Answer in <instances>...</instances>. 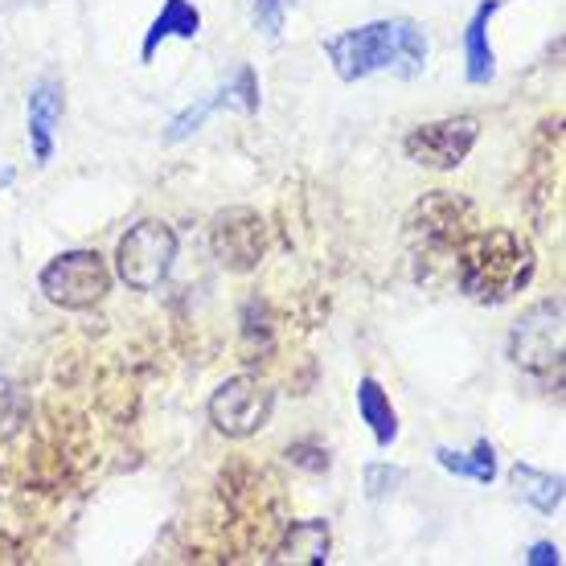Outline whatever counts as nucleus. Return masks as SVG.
<instances>
[{
	"mask_svg": "<svg viewBox=\"0 0 566 566\" xmlns=\"http://www.w3.org/2000/svg\"><path fill=\"white\" fill-rule=\"evenodd\" d=\"M476 136H481V119H476V115L431 119V124H419V128L407 132L402 153L411 156L415 165H423V169L452 172L468 160V153H472Z\"/></svg>",
	"mask_w": 566,
	"mask_h": 566,
	"instance_id": "nucleus-7",
	"label": "nucleus"
},
{
	"mask_svg": "<svg viewBox=\"0 0 566 566\" xmlns=\"http://www.w3.org/2000/svg\"><path fill=\"white\" fill-rule=\"evenodd\" d=\"M361 484H366L369 501H382V496L398 493V489L407 484V468L390 464V460H374V464H366V472H361Z\"/></svg>",
	"mask_w": 566,
	"mask_h": 566,
	"instance_id": "nucleus-18",
	"label": "nucleus"
},
{
	"mask_svg": "<svg viewBox=\"0 0 566 566\" xmlns=\"http://www.w3.org/2000/svg\"><path fill=\"white\" fill-rule=\"evenodd\" d=\"M21 423H25V395L9 378H0V443L17 436Z\"/></svg>",
	"mask_w": 566,
	"mask_h": 566,
	"instance_id": "nucleus-19",
	"label": "nucleus"
},
{
	"mask_svg": "<svg viewBox=\"0 0 566 566\" xmlns=\"http://www.w3.org/2000/svg\"><path fill=\"white\" fill-rule=\"evenodd\" d=\"M210 247L222 268L234 271V275H247L268 255V227H263V218L255 210L239 206V210H227L213 218Z\"/></svg>",
	"mask_w": 566,
	"mask_h": 566,
	"instance_id": "nucleus-8",
	"label": "nucleus"
},
{
	"mask_svg": "<svg viewBox=\"0 0 566 566\" xmlns=\"http://www.w3.org/2000/svg\"><path fill=\"white\" fill-rule=\"evenodd\" d=\"M436 464L443 468V472H452V476H464V481H476V484L496 481V448L489 443V439H476V448H472L468 455L448 448V443H439Z\"/></svg>",
	"mask_w": 566,
	"mask_h": 566,
	"instance_id": "nucleus-15",
	"label": "nucleus"
},
{
	"mask_svg": "<svg viewBox=\"0 0 566 566\" xmlns=\"http://www.w3.org/2000/svg\"><path fill=\"white\" fill-rule=\"evenodd\" d=\"M510 484L517 489V496H522L525 505H534L538 513H558L563 510V489L566 481L558 476V472H542V468L534 464H517L510 468Z\"/></svg>",
	"mask_w": 566,
	"mask_h": 566,
	"instance_id": "nucleus-14",
	"label": "nucleus"
},
{
	"mask_svg": "<svg viewBox=\"0 0 566 566\" xmlns=\"http://www.w3.org/2000/svg\"><path fill=\"white\" fill-rule=\"evenodd\" d=\"M566 328H563V300H542L525 312L510 333V357L534 378H563Z\"/></svg>",
	"mask_w": 566,
	"mask_h": 566,
	"instance_id": "nucleus-5",
	"label": "nucleus"
},
{
	"mask_svg": "<svg viewBox=\"0 0 566 566\" xmlns=\"http://www.w3.org/2000/svg\"><path fill=\"white\" fill-rule=\"evenodd\" d=\"M13 181H17V169H9V165H4V169H0V193H4Z\"/></svg>",
	"mask_w": 566,
	"mask_h": 566,
	"instance_id": "nucleus-22",
	"label": "nucleus"
},
{
	"mask_svg": "<svg viewBox=\"0 0 566 566\" xmlns=\"http://www.w3.org/2000/svg\"><path fill=\"white\" fill-rule=\"evenodd\" d=\"M271 407H275L271 386L251 378V374H239V378H227V382L213 390L210 402H206V415H210L218 436L247 439L268 427Z\"/></svg>",
	"mask_w": 566,
	"mask_h": 566,
	"instance_id": "nucleus-6",
	"label": "nucleus"
},
{
	"mask_svg": "<svg viewBox=\"0 0 566 566\" xmlns=\"http://www.w3.org/2000/svg\"><path fill=\"white\" fill-rule=\"evenodd\" d=\"M427 33L411 17H382L325 38V57L340 83H366L374 74L419 78L427 71Z\"/></svg>",
	"mask_w": 566,
	"mask_h": 566,
	"instance_id": "nucleus-1",
	"label": "nucleus"
},
{
	"mask_svg": "<svg viewBox=\"0 0 566 566\" xmlns=\"http://www.w3.org/2000/svg\"><path fill=\"white\" fill-rule=\"evenodd\" d=\"M62 112H66V91L57 78H38L29 83L25 91V136H29V153H33V165L45 169L54 160V136L57 124H62Z\"/></svg>",
	"mask_w": 566,
	"mask_h": 566,
	"instance_id": "nucleus-9",
	"label": "nucleus"
},
{
	"mask_svg": "<svg viewBox=\"0 0 566 566\" xmlns=\"http://www.w3.org/2000/svg\"><path fill=\"white\" fill-rule=\"evenodd\" d=\"M357 419L369 427V436H374L378 448H390V443L398 439L395 402H390V395L382 390V382H378V378H369V374L357 382Z\"/></svg>",
	"mask_w": 566,
	"mask_h": 566,
	"instance_id": "nucleus-13",
	"label": "nucleus"
},
{
	"mask_svg": "<svg viewBox=\"0 0 566 566\" xmlns=\"http://www.w3.org/2000/svg\"><path fill=\"white\" fill-rule=\"evenodd\" d=\"M38 287H42V296L54 308L86 312L103 304V296L112 292V268H107V259L99 251H86V247L62 251L38 271Z\"/></svg>",
	"mask_w": 566,
	"mask_h": 566,
	"instance_id": "nucleus-3",
	"label": "nucleus"
},
{
	"mask_svg": "<svg viewBox=\"0 0 566 566\" xmlns=\"http://www.w3.org/2000/svg\"><path fill=\"white\" fill-rule=\"evenodd\" d=\"M505 0H481L464 25V78L472 86H489L496 78V50L489 42V25Z\"/></svg>",
	"mask_w": 566,
	"mask_h": 566,
	"instance_id": "nucleus-10",
	"label": "nucleus"
},
{
	"mask_svg": "<svg viewBox=\"0 0 566 566\" xmlns=\"http://www.w3.org/2000/svg\"><path fill=\"white\" fill-rule=\"evenodd\" d=\"M328 551H333V530H328V522L325 517H304V522L287 525V534H283L280 551L271 554V563L321 566L328 563Z\"/></svg>",
	"mask_w": 566,
	"mask_h": 566,
	"instance_id": "nucleus-12",
	"label": "nucleus"
},
{
	"mask_svg": "<svg viewBox=\"0 0 566 566\" xmlns=\"http://www.w3.org/2000/svg\"><path fill=\"white\" fill-rule=\"evenodd\" d=\"M287 4L292 0H251V13H255V29L268 38V42H280L283 33V17H287Z\"/></svg>",
	"mask_w": 566,
	"mask_h": 566,
	"instance_id": "nucleus-20",
	"label": "nucleus"
},
{
	"mask_svg": "<svg viewBox=\"0 0 566 566\" xmlns=\"http://www.w3.org/2000/svg\"><path fill=\"white\" fill-rule=\"evenodd\" d=\"M222 91V99H227V112H242V115H259V74L255 66H239V71L230 74L227 83L218 86Z\"/></svg>",
	"mask_w": 566,
	"mask_h": 566,
	"instance_id": "nucleus-17",
	"label": "nucleus"
},
{
	"mask_svg": "<svg viewBox=\"0 0 566 566\" xmlns=\"http://www.w3.org/2000/svg\"><path fill=\"white\" fill-rule=\"evenodd\" d=\"M177 263V230L160 218H144L115 247V275L132 292H156Z\"/></svg>",
	"mask_w": 566,
	"mask_h": 566,
	"instance_id": "nucleus-4",
	"label": "nucleus"
},
{
	"mask_svg": "<svg viewBox=\"0 0 566 566\" xmlns=\"http://www.w3.org/2000/svg\"><path fill=\"white\" fill-rule=\"evenodd\" d=\"M213 112H227V99H222V91L213 86L206 99H198V103H189L185 112H177L169 119V128H165V144H181V140H189L193 132H201V124L210 119Z\"/></svg>",
	"mask_w": 566,
	"mask_h": 566,
	"instance_id": "nucleus-16",
	"label": "nucleus"
},
{
	"mask_svg": "<svg viewBox=\"0 0 566 566\" xmlns=\"http://www.w3.org/2000/svg\"><path fill=\"white\" fill-rule=\"evenodd\" d=\"M538 255L534 242L517 230H484L476 239L464 242V251L455 259L460 287L476 304H505L534 280Z\"/></svg>",
	"mask_w": 566,
	"mask_h": 566,
	"instance_id": "nucleus-2",
	"label": "nucleus"
},
{
	"mask_svg": "<svg viewBox=\"0 0 566 566\" xmlns=\"http://www.w3.org/2000/svg\"><path fill=\"white\" fill-rule=\"evenodd\" d=\"M201 33V9L193 0H165L160 13L153 17V25L144 29L140 42V62H153V54L165 42H193Z\"/></svg>",
	"mask_w": 566,
	"mask_h": 566,
	"instance_id": "nucleus-11",
	"label": "nucleus"
},
{
	"mask_svg": "<svg viewBox=\"0 0 566 566\" xmlns=\"http://www.w3.org/2000/svg\"><path fill=\"white\" fill-rule=\"evenodd\" d=\"M525 563H530V566H558V563H563V551H558L554 542H534V546H530V554H525Z\"/></svg>",
	"mask_w": 566,
	"mask_h": 566,
	"instance_id": "nucleus-21",
	"label": "nucleus"
}]
</instances>
